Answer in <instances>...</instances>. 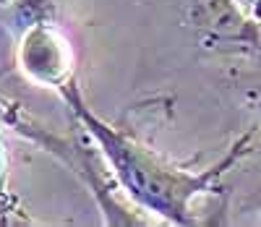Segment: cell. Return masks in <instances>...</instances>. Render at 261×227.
<instances>
[{
    "mask_svg": "<svg viewBox=\"0 0 261 227\" xmlns=\"http://www.w3.org/2000/svg\"><path fill=\"white\" fill-rule=\"evenodd\" d=\"M60 99L68 107L71 118L81 123V128L99 146L107 167H110L118 188L136 204V207L167 224H199L196 201L220 191L222 178L238 167L256 149V131L248 128L225 149L217 162L206 167H191L167 160L165 154L151 149L134 133H128L92 110L86 102L79 81H68L60 89Z\"/></svg>",
    "mask_w": 261,
    "mask_h": 227,
    "instance_id": "obj_1",
    "label": "cell"
},
{
    "mask_svg": "<svg viewBox=\"0 0 261 227\" xmlns=\"http://www.w3.org/2000/svg\"><path fill=\"white\" fill-rule=\"evenodd\" d=\"M175 8L201 50L248 60L261 58V24L238 0H175Z\"/></svg>",
    "mask_w": 261,
    "mask_h": 227,
    "instance_id": "obj_2",
    "label": "cell"
},
{
    "mask_svg": "<svg viewBox=\"0 0 261 227\" xmlns=\"http://www.w3.org/2000/svg\"><path fill=\"white\" fill-rule=\"evenodd\" d=\"M16 65L27 81L60 89L76 79V53L71 39L63 34L58 21H37L18 32L16 42Z\"/></svg>",
    "mask_w": 261,
    "mask_h": 227,
    "instance_id": "obj_3",
    "label": "cell"
},
{
    "mask_svg": "<svg viewBox=\"0 0 261 227\" xmlns=\"http://www.w3.org/2000/svg\"><path fill=\"white\" fill-rule=\"evenodd\" d=\"M6 3L16 32H21L29 24H37V21H53L58 16L55 0H6Z\"/></svg>",
    "mask_w": 261,
    "mask_h": 227,
    "instance_id": "obj_4",
    "label": "cell"
},
{
    "mask_svg": "<svg viewBox=\"0 0 261 227\" xmlns=\"http://www.w3.org/2000/svg\"><path fill=\"white\" fill-rule=\"evenodd\" d=\"M16 196L8 188V141H6V125H0V222H11L8 214H18Z\"/></svg>",
    "mask_w": 261,
    "mask_h": 227,
    "instance_id": "obj_5",
    "label": "cell"
},
{
    "mask_svg": "<svg viewBox=\"0 0 261 227\" xmlns=\"http://www.w3.org/2000/svg\"><path fill=\"white\" fill-rule=\"evenodd\" d=\"M21 115H24V107H21L16 99L0 94V125H6L8 131H13V125L18 123Z\"/></svg>",
    "mask_w": 261,
    "mask_h": 227,
    "instance_id": "obj_6",
    "label": "cell"
},
{
    "mask_svg": "<svg viewBox=\"0 0 261 227\" xmlns=\"http://www.w3.org/2000/svg\"><path fill=\"white\" fill-rule=\"evenodd\" d=\"M243 97H246L248 110L256 112V118H258V123H261V76H258L256 81H251V84L243 89Z\"/></svg>",
    "mask_w": 261,
    "mask_h": 227,
    "instance_id": "obj_7",
    "label": "cell"
},
{
    "mask_svg": "<svg viewBox=\"0 0 261 227\" xmlns=\"http://www.w3.org/2000/svg\"><path fill=\"white\" fill-rule=\"evenodd\" d=\"M238 6H241L253 21L261 24V0H238Z\"/></svg>",
    "mask_w": 261,
    "mask_h": 227,
    "instance_id": "obj_8",
    "label": "cell"
}]
</instances>
